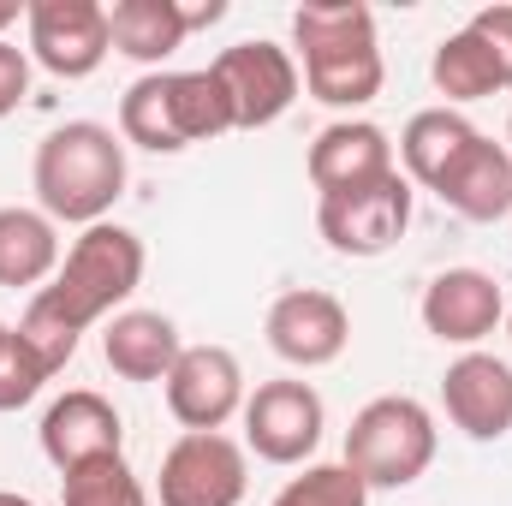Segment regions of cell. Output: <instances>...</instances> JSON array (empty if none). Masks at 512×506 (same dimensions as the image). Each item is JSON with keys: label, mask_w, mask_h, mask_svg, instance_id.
Segmentation results:
<instances>
[{"label": "cell", "mask_w": 512, "mask_h": 506, "mask_svg": "<svg viewBox=\"0 0 512 506\" xmlns=\"http://www.w3.org/2000/svg\"><path fill=\"white\" fill-rule=\"evenodd\" d=\"M143 286V239L120 227V221H96V227H84L66 256H60V274L42 286V292H30V304H24V316H18V334L42 352V364L60 376L72 358H78V340L96 328V322H108V316H120L126 310V298Z\"/></svg>", "instance_id": "obj_1"}, {"label": "cell", "mask_w": 512, "mask_h": 506, "mask_svg": "<svg viewBox=\"0 0 512 506\" xmlns=\"http://www.w3.org/2000/svg\"><path fill=\"white\" fill-rule=\"evenodd\" d=\"M292 48L310 102L358 120V108L382 96V36L364 0H304L292 12Z\"/></svg>", "instance_id": "obj_2"}, {"label": "cell", "mask_w": 512, "mask_h": 506, "mask_svg": "<svg viewBox=\"0 0 512 506\" xmlns=\"http://www.w3.org/2000/svg\"><path fill=\"white\" fill-rule=\"evenodd\" d=\"M36 209L54 227H96L126 197V137L102 120H66L36 143L30 161Z\"/></svg>", "instance_id": "obj_3"}, {"label": "cell", "mask_w": 512, "mask_h": 506, "mask_svg": "<svg viewBox=\"0 0 512 506\" xmlns=\"http://www.w3.org/2000/svg\"><path fill=\"white\" fill-rule=\"evenodd\" d=\"M233 131L227 90L209 66L197 72H143L120 96V137L149 155H179L191 143H209Z\"/></svg>", "instance_id": "obj_4"}, {"label": "cell", "mask_w": 512, "mask_h": 506, "mask_svg": "<svg viewBox=\"0 0 512 506\" xmlns=\"http://www.w3.org/2000/svg\"><path fill=\"white\" fill-rule=\"evenodd\" d=\"M435 447H441L435 411L411 393L370 399L346 429V465L364 477V489H411L435 465Z\"/></svg>", "instance_id": "obj_5"}, {"label": "cell", "mask_w": 512, "mask_h": 506, "mask_svg": "<svg viewBox=\"0 0 512 506\" xmlns=\"http://www.w3.org/2000/svg\"><path fill=\"white\" fill-rule=\"evenodd\" d=\"M251 489V453L227 429H185L155 471V506H239Z\"/></svg>", "instance_id": "obj_6"}, {"label": "cell", "mask_w": 512, "mask_h": 506, "mask_svg": "<svg viewBox=\"0 0 512 506\" xmlns=\"http://www.w3.org/2000/svg\"><path fill=\"white\" fill-rule=\"evenodd\" d=\"M411 227V179L387 173L376 185H352V191H328L316 197V233L328 239L334 256H387Z\"/></svg>", "instance_id": "obj_7"}, {"label": "cell", "mask_w": 512, "mask_h": 506, "mask_svg": "<svg viewBox=\"0 0 512 506\" xmlns=\"http://www.w3.org/2000/svg\"><path fill=\"white\" fill-rule=\"evenodd\" d=\"M24 54H30V66H42L60 84H78V78L102 72V60L114 54L108 6L102 0H30Z\"/></svg>", "instance_id": "obj_8"}, {"label": "cell", "mask_w": 512, "mask_h": 506, "mask_svg": "<svg viewBox=\"0 0 512 506\" xmlns=\"http://www.w3.org/2000/svg\"><path fill=\"white\" fill-rule=\"evenodd\" d=\"M209 72H215L221 90H227L233 131H262V126H274V120H286L292 102H298V90H304L292 48H280V42H268V36L221 48V54L209 60Z\"/></svg>", "instance_id": "obj_9"}, {"label": "cell", "mask_w": 512, "mask_h": 506, "mask_svg": "<svg viewBox=\"0 0 512 506\" xmlns=\"http://www.w3.org/2000/svg\"><path fill=\"white\" fill-rule=\"evenodd\" d=\"M239 417H245V453L268 459V465H304L322 447V429H328L322 393L298 376L262 381Z\"/></svg>", "instance_id": "obj_10"}, {"label": "cell", "mask_w": 512, "mask_h": 506, "mask_svg": "<svg viewBox=\"0 0 512 506\" xmlns=\"http://www.w3.org/2000/svg\"><path fill=\"white\" fill-rule=\"evenodd\" d=\"M262 334H268V346H274L280 364H292V370H328L352 346V310L334 292H322V286H292V292H280L268 304Z\"/></svg>", "instance_id": "obj_11"}, {"label": "cell", "mask_w": 512, "mask_h": 506, "mask_svg": "<svg viewBox=\"0 0 512 506\" xmlns=\"http://www.w3.org/2000/svg\"><path fill=\"white\" fill-rule=\"evenodd\" d=\"M167 411L179 429H227L245 411V364L227 346H185L179 364L161 381Z\"/></svg>", "instance_id": "obj_12"}, {"label": "cell", "mask_w": 512, "mask_h": 506, "mask_svg": "<svg viewBox=\"0 0 512 506\" xmlns=\"http://www.w3.org/2000/svg\"><path fill=\"white\" fill-rule=\"evenodd\" d=\"M423 328L441 340V346H465L477 352L501 322H507V292L489 268H441L429 286H423V304H417Z\"/></svg>", "instance_id": "obj_13"}, {"label": "cell", "mask_w": 512, "mask_h": 506, "mask_svg": "<svg viewBox=\"0 0 512 506\" xmlns=\"http://www.w3.org/2000/svg\"><path fill=\"white\" fill-rule=\"evenodd\" d=\"M48 465L66 477L78 465H96V459H120L126 453V423L114 411V399H102L96 387H72L60 393L48 411H42V429H36Z\"/></svg>", "instance_id": "obj_14"}, {"label": "cell", "mask_w": 512, "mask_h": 506, "mask_svg": "<svg viewBox=\"0 0 512 506\" xmlns=\"http://www.w3.org/2000/svg\"><path fill=\"white\" fill-rule=\"evenodd\" d=\"M441 411L465 441H501L512 429V364L495 352H459L441 376Z\"/></svg>", "instance_id": "obj_15"}, {"label": "cell", "mask_w": 512, "mask_h": 506, "mask_svg": "<svg viewBox=\"0 0 512 506\" xmlns=\"http://www.w3.org/2000/svg\"><path fill=\"white\" fill-rule=\"evenodd\" d=\"M304 173H310L316 197H328V191L376 185L387 173H399V155H393V137L376 120H334V126L316 131V143L304 155Z\"/></svg>", "instance_id": "obj_16"}, {"label": "cell", "mask_w": 512, "mask_h": 506, "mask_svg": "<svg viewBox=\"0 0 512 506\" xmlns=\"http://www.w3.org/2000/svg\"><path fill=\"white\" fill-rule=\"evenodd\" d=\"M435 197H441L459 221H477V227L507 221L512 215V149L477 131V143L435 179Z\"/></svg>", "instance_id": "obj_17"}, {"label": "cell", "mask_w": 512, "mask_h": 506, "mask_svg": "<svg viewBox=\"0 0 512 506\" xmlns=\"http://www.w3.org/2000/svg\"><path fill=\"white\" fill-rule=\"evenodd\" d=\"M179 352H185V340L167 310H120L102 328V358L120 381H167Z\"/></svg>", "instance_id": "obj_18"}, {"label": "cell", "mask_w": 512, "mask_h": 506, "mask_svg": "<svg viewBox=\"0 0 512 506\" xmlns=\"http://www.w3.org/2000/svg\"><path fill=\"white\" fill-rule=\"evenodd\" d=\"M60 227L42 209L6 203L0 209V286L12 292H42L60 274Z\"/></svg>", "instance_id": "obj_19"}, {"label": "cell", "mask_w": 512, "mask_h": 506, "mask_svg": "<svg viewBox=\"0 0 512 506\" xmlns=\"http://www.w3.org/2000/svg\"><path fill=\"white\" fill-rule=\"evenodd\" d=\"M108 36H114V54H126L149 72H167V60L185 48L191 24H185L179 0H114L108 6Z\"/></svg>", "instance_id": "obj_20"}, {"label": "cell", "mask_w": 512, "mask_h": 506, "mask_svg": "<svg viewBox=\"0 0 512 506\" xmlns=\"http://www.w3.org/2000/svg\"><path fill=\"white\" fill-rule=\"evenodd\" d=\"M477 143V126L459 114V108H423V114H411L405 131H399V161H405V179L411 185H423V191H435V179L465 155Z\"/></svg>", "instance_id": "obj_21"}, {"label": "cell", "mask_w": 512, "mask_h": 506, "mask_svg": "<svg viewBox=\"0 0 512 506\" xmlns=\"http://www.w3.org/2000/svg\"><path fill=\"white\" fill-rule=\"evenodd\" d=\"M429 84H435V96H447V108H465V102L501 96V90H507V72H501V60L489 54V42L465 24V30H453V36L435 42Z\"/></svg>", "instance_id": "obj_22"}, {"label": "cell", "mask_w": 512, "mask_h": 506, "mask_svg": "<svg viewBox=\"0 0 512 506\" xmlns=\"http://www.w3.org/2000/svg\"><path fill=\"white\" fill-rule=\"evenodd\" d=\"M60 506H155L143 477L120 459H96V465H78L60 477Z\"/></svg>", "instance_id": "obj_23"}, {"label": "cell", "mask_w": 512, "mask_h": 506, "mask_svg": "<svg viewBox=\"0 0 512 506\" xmlns=\"http://www.w3.org/2000/svg\"><path fill=\"white\" fill-rule=\"evenodd\" d=\"M268 506H370L364 477L340 459V465H304Z\"/></svg>", "instance_id": "obj_24"}, {"label": "cell", "mask_w": 512, "mask_h": 506, "mask_svg": "<svg viewBox=\"0 0 512 506\" xmlns=\"http://www.w3.org/2000/svg\"><path fill=\"white\" fill-rule=\"evenodd\" d=\"M48 381H54V370L42 364V352H36L18 328H6V340H0V411L30 405Z\"/></svg>", "instance_id": "obj_25"}, {"label": "cell", "mask_w": 512, "mask_h": 506, "mask_svg": "<svg viewBox=\"0 0 512 506\" xmlns=\"http://www.w3.org/2000/svg\"><path fill=\"white\" fill-rule=\"evenodd\" d=\"M30 96V54L18 42H0V120H12Z\"/></svg>", "instance_id": "obj_26"}, {"label": "cell", "mask_w": 512, "mask_h": 506, "mask_svg": "<svg viewBox=\"0 0 512 506\" xmlns=\"http://www.w3.org/2000/svg\"><path fill=\"white\" fill-rule=\"evenodd\" d=\"M483 42H489V54L501 60V72H507V90H512V6H483V12H471L465 18Z\"/></svg>", "instance_id": "obj_27"}, {"label": "cell", "mask_w": 512, "mask_h": 506, "mask_svg": "<svg viewBox=\"0 0 512 506\" xmlns=\"http://www.w3.org/2000/svg\"><path fill=\"white\" fill-rule=\"evenodd\" d=\"M179 6H185V0H179ZM221 18H227V0H191V6H185V24H191V30H209V24H221Z\"/></svg>", "instance_id": "obj_28"}, {"label": "cell", "mask_w": 512, "mask_h": 506, "mask_svg": "<svg viewBox=\"0 0 512 506\" xmlns=\"http://www.w3.org/2000/svg\"><path fill=\"white\" fill-rule=\"evenodd\" d=\"M24 12H30L24 0H0V42H6V30H12V24H18Z\"/></svg>", "instance_id": "obj_29"}, {"label": "cell", "mask_w": 512, "mask_h": 506, "mask_svg": "<svg viewBox=\"0 0 512 506\" xmlns=\"http://www.w3.org/2000/svg\"><path fill=\"white\" fill-rule=\"evenodd\" d=\"M0 506H36L30 495H12V489H0Z\"/></svg>", "instance_id": "obj_30"}, {"label": "cell", "mask_w": 512, "mask_h": 506, "mask_svg": "<svg viewBox=\"0 0 512 506\" xmlns=\"http://www.w3.org/2000/svg\"><path fill=\"white\" fill-rule=\"evenodd\" d=\"M507 149H512V120H507Z\"/></svg>", "instance_id": "obj_31"}, {"label": "cell", "mask_w": 512, "mask_h": 506, "mask_svg": "<svg viewBox=\"0 0 512 506\" xmlns=\"http://www.w3.org/2000/svg\"><path fill=\"white\" fill-rule=\"evenodd\" d=\"M507 334H512V310H507Z\"/></svg>", "instance_id": "obj_32"}, {"label": "cell", "mask_w": 512, "mask_h": 506, "mask_svg": "<svg viewBox=\"0 0 512 506\" xmlns=\"http://www.w3.org/2000/svg\"><path fill=\"white\" fill-rule=\"evenodd\" d=\"M0 340H6V322H0Z\"/></svg>", "instance_id": "obj_33"}]
</instances>
